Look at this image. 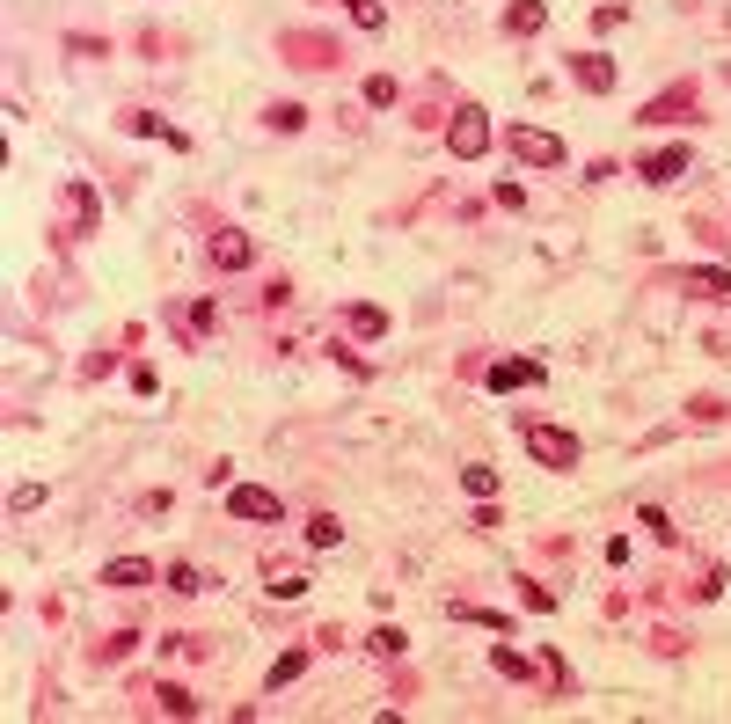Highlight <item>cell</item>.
Returning a JSON list of instances; mask_svg holds the SVG:
<instances>
[{"instance_id": "cell-1", "label": "cell", "mask_w": 731, "mask_h": 724, "mask_svg": "<svg viewBox=\"0 0 731 724\" xmlns=\"http://www.w3.org/2000/svg\"><path fill=\"white\" fill-rule=\"evenodd\" d=\"M527 454L541 461V469H578V432H563V425H527Z\"/></svg>"}, {"instance_id": "cell-2", "label": "cell", "mask_w": 731, "mask_h": 724, "mask_svg": "<svg viewBox=\"0 0 731 724\" xmlns=\"http://www.w3.org/2000/svg\"><path fill=\"white\" fill-rule=\"evenodd\" d=\"M505 139H512V161H527V169H563V154H571L556 132H541V125H512Z\"/></svg>"}, {"instance_id": "cell-3", "label": "cell", "mask_w": 731, "mask_h": 724, "mask_svg": "<svg viewBox=\"0 0 731 724\" xmlns=\"http://www.w3.org/2000/svg\"><path fill=\"white\" fill-rule=\"evenodd\" d=\"M227 512L234 520H286V498L264 483H227Z\"/></svg>"}, {"instance_id": "cell-4", "label": "cell", "mask_w": 731, "mask_h": 724, "mask_svg": "<svg viewBox=\"0 0 731 724\" xmlns=\"http://www.w3.org/2000/svg\"><path fill=\"white\" fill-rule=\"evenodd\" d=\"M66 227H74V235H96V227H103V198H96V183H88V176H66Z\"/></svg>"}, {"instance_id": "cell-5", "label": "cell", "mask_w": 731, "mask_h": 724, "mask_svg": "<svg viewBox=\"0 0 731 724\" xmlns=\"http://www.w3.org/2000/svg\"><path fill=\"white\" fill-rule=\"evenodd\" d=\"M446 147H454V161H476V154L490 147V118H483L476 103L454 110V125H446Z\"/></svg>"}, {"instance_id": "cell-6", "label": "cell", "mask_w": 731, "mask_h": 724, "mask_svg": "<svg viewBox=\"0 0 731 724\" xmlns=\"http://www.w3.org/2000/svg\"><path fill=\"white\" fill-rule=\"evenodd\" d=\"M636 176H644V183H680V176H688V147H658V154H644V161H636Z\"/></svg>"}, {"instance_id": "cell-7", "label": "cell", "mask_w": 731, "mask_h": 724, "mask_svg": "<svg viewBox=\"0 0 731 724\" xmlns=\"http://www.w3.org/2000/svg\"><path fill=\"white\" fill-rule=\"evenodd\" d=\"M103 586H117V593L154 586V564H147V556H110V564H103Z\"/></svg>"}, {"instance_id": "cell-8", "label": "cell", "mask_w": 731, "mask_h": 724, "mask_svg": "<svg viewBox=\"0 0 731 724\" xmlns=\"http://www.w3.org/2000/svg\"><path fill=\"white\" fill-rule=\"evenodd\" d=\"M249 256H256V242L242 235V227H220V235H212V264H220V271H242Z\"/></svg>"}, {"instance_id": "cell-9", "label": "cell", "mask_w": 731, "mask_h": 724, "mask_svg": "<svg viewBox=\"0 0 731 724\" xmlns=\"http://www.w3.org/2000/svg\"><path fill=\"white\" fill-rule=\"evenodd\" d=\"M571 74H578V88L607 96V88H615V59H607V52H578V59H571Z\"/></svg>"}, {"instance_id": "cell-10", "label": "cell", "mask_w": 731, "mask_h": 724, "mask_svg": "<svg viewBox=\"0 0 731 724\" xmlns=\"http://www.w3.org/2000/svg\"><path fill=\"white\" fill-rule=\"evenodd\" d=\"M483 381L498 388V395H505V388H534V381H541V366H534V359H498V366L483 373Z\"/></svg>"}, {"instance_id": "cell-11", "label": "cell", "mask_w": 731, "mask_h": 724, "mask_svg": "<svg viewBox=\"0 0 731 724\" xmlns=\"http://www.w3.org/2000/svg\"><path fill=\"white\" fill-rule=\"evenodd\" d=\"M688 293H702V300H731V271L724 264H695L688 278H680Z\"/></svg>"}, {"instance_id": "cell-12", "label": "cell", "mask_w": 731, "mask_h": 724, "mask_svg": "<svg viewBox=\"0 0 731 724\" xmlns=\"http://www.w3.org/2000/svg\"><path fill=\"white\" fill-rule=\"evenodd\" d=\"M541 22H549V8H541V0H512V8H505V30H512V37H534Z\"/></svg>"}, {"instance_id": "cell-13", "label": "cell", "mask_w": 731, "mask_h": 724, "mask_svg": "<svg viewBox=\"0 0 731 724\" xmlns=\"http://www.w3.org/2000/svg\"><path fill=\"white\" fill-rule=\"evenodd\" d=\"M351 337H366V344H373V337H388V315L359 300V308H351Z\"/></svg>"}, {"instance_id": "cell-14", "label": "cell", "mask_w": 731, "mask_h": 724, "mask_svg": "<svg viewBox=\"0 0 731 724\" xmlns=\"http://www.w3.org/2000/svg\"><path fill=\"white\" fill-rule=\"evenodd\" d=\"M154 703L169 710V717H198V695H191V688H176V681H161V695H154Z\"/></svg>"}, {"instance_id": "cell-15", "label": "cell", "mask_w": 731, "mask_h": 724, "mask_svg": "<svg viewBox=\"0 0 731 724\" xmlns=\"http://www.w3.org/2000/svg\"><path fill=\"white\" fill-rule=\"evenodd\" d=\"M337 542H344L337 512H315V520H308V549H337Z\"/></svg>"}, {"instance_id": "cell-16", "label": "cell", "mask_w": 731, "mask_h": 724, "mask_svg": "<svg viewBox=\"0 0 731 724\" xmlns=\"http://www.w3.org/2000/svg\"><path fill=\"white\" fill-rule=\"evenodd\" d=\"M300 673H308V651H278V659H271V688L300 681Z\"/></svg>"}, {"instance_id": "cell-17", "label": "cell", "mask_w": 731, "mask_h": 724, "mask_svg": "<svg viewBox=\"0 0 731 724\" xmlns=\"http://www.w3.org/2000/svg\"><path fill=\"white\" fill-rule=\"evenodd\" d=\"M461 490H468V498H498V469H483V461L461 469Z\"/></svg>"}, {"instance_id": "cell-18", "label": "cell", "mask_w": 731, "mask_h": 724, "mask_svg": "<svg viewBox=\"0 0 731 724\" xmlns=\"http://www.w3.org/2000/svg\"><path fill=\"white\" fill-rule=\"evenodd\" d=\"M351 22H359V30H388V8L381 0H351Z\"/></svg>"}, {"instance_id": "cell-19", "label": "cell", "mask_w": 731, "mask_h": 724, "mask_svg": "<svg viewBox=\"0 0 731 724\" xmlns=\"http://www.w3.org/2000/svg\"><path fill=\"white\" fill-rule=\"evenodd\" d=\"M410 637H403V629H373V637H366V651H373V659H395V651H403Z\"/></svg>"}, {"instance_id": "cell-20", "label": "cell", "mask_w": 731, "mask_h": 724, "mask_svg": "<svg viewBox=\"0 0 731 724\" xmlns=\"http://www.w3.org/2000/svg\"><path fill=\"white\" fill-rule=\"evenodd\" d=\"M271 593H278V600H300V593H308V578H300V571H278V564H271Z\"/></svg>"}, {"instance_id": "cell-21", "label": "cell", "mask_w": 731, "mask_h": 724, "mask_svg": "<svg viewBox=\"0 0 731 724\" xmlns=\"http://www.w3.org/2000/svg\"><path fill=\"white\" fill-rule=\"evenodd\" d=\"M490 666H498V673H512V681H527V659H520L512 644H498V651H490Z\"/></svg>"}, {"instance_id": "cell-22", "label": "cell", "mask_w": 731, "mask_h": 724, "mask_svg": "<svg viewBox=\"0 0 731 724\" xmlns=\"http://www.w3.org/2000/svg\"><path fill=\"white\" fill-rule=\"evenodd\" d=\"M366 103L388 110V103H395V74H373V81H366Z\"/></svg>"}, {"instance_id": "cell-23", "label": "cell", "mask_w": 731, "mask_h": 724, "mask_svg": "<svg viewBox=\"0 0 731 724\" xmlns=\"http://www.w3.org/2000/svg\"><path fill=\"white\" fill-rule=\"evenodd\" d=\"M271 125H278V132H300V125H308V110H300V103H278Z\"/></svg>"}, {"instance_id": "cell-24", "label": "cell", "mask_w": 731, "mask_h": 724, "mask_svg": "<svg viewBox=\"0 0 731 724\" xmlns=\"http://www.w3.org/2000/svg\"><path fill=\"white\" fill-rule=\"evenodd\" d=\"M593 22H600V30H622V22H629V8H622V0H600V8H593Z\"/></svg>"}, {"instance_id": "cell-25", "label": "cell", "mask_w": 731, "mask_h": 724, "mask_svg": "<svg viewBox=\"0 0 731 724\" xmlns=\"http://www.w3.org/2000/svg\"><path fill=\"white\" fill-rule=\"evenodd\" d=\"M8 505H15V512H30V505H44V483H15V490H8Z\"/></svg>"}, {"instance_id": "cell-26", "label": "cell", "mask_w": 731, "mask_h": 724, "mask_svg": "<svg viewBox=\"0 0 731 724\" xmlns=\"http://www.w3.org/2000/svg\"><path fill=\"white\" fill-rule=\"evenodd\" d=\"M636 520H644V527L658 534V542H673V520H666V512H658V505H644V512H636Z\"/></svg>"}, {"instance_id": "cell-27", "label": "cell", "mask_w": 731, "mask_h": 724, "mask_svg": "<svg viewBox=\"0 0 731 724\" xmlns=\"http://www.w3.org/2000/svg\"><path fill=\"white\" fill-rule=\"evenodd\" d=\"M169 593H198V571L191 564H169Z\"/></svg>"}]
</instances>
